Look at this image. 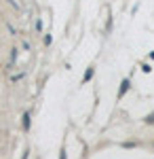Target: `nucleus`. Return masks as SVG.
Masks as SVG:
<instances>
[{"label":"nucleus","instance_id":"obj_1","mask_svg":"<svg viewBox=\"0 0 154 159\" xmlns=\"http://www.w3.org/2000/svg\"><path fill=\"white\" fill-rule=\"evenodd\" d=\"M129 85H131L129 79H125V81H122V85H120V89H118V98H122V96L129 91Z\"/></svg>","mask_w":154,"mask_h":159},{"label":"nucleus","instance_id":"obj_2","mask_svg":"<svg viewBox=\"0 0 154 159\" xmlns=\"http://www.w3.org/2000/svg\"><path fill=\"white\" fill-rule=\"evenodd\" d=\"M28 127H30V115L25 112L24 115V129H28Z\"/></svg>","mask_w":154,"mask_h":159},{"label":"nucleus","instance_id":"obj_3","mask_svg":"<svg viewBox=\"0 0 154 159\" xmlns=\"http://www.w3.org/2000/svg\"><path fill=\"white\" fill-rule=\"evenodd\" d=\"M146 123H154V112H152V115H148V117H146Z\"/></svg>","mask_w":154,"mask_h":159},{"label":"nucleus","instance_id":"obj_4","mask_svg":"<svg viewBox=\"0 0 154 159\" xmlns=\"http://www.w3.org/2000/svg\"><path fill=\"white\" fill-rule=\"evenodd\" d=\"M91 76H93V68H91V70H89V72L84 74V81H89V79H91Z\"/></svg>","mask_w":154,"mask_h":159},{"label":"nucleus","instance_id":"obj_5","mask_svg":"<svg viewBox=\"0 0 154 159\" xmlns=\"http://www.w3.org/2000/svg\"><path fill=\"white\" fill-rule=\"evenodd\" d=\"M59 159H66V151H61V157Z\"/></svg>","mask_w":154,"mask_h":159}]
</instances>
